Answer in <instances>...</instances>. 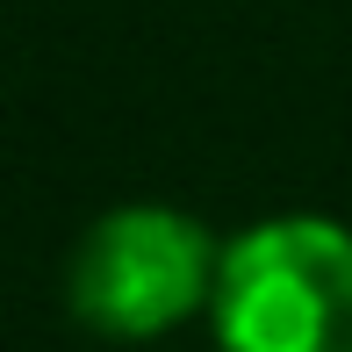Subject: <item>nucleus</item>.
<instances>
[{"instance_id": "1", "label": "nucleus", "mask_w": 352, "mask_h": 352, "mask_svg": "<svg viewBox=\"0 0 352 352\" xmlns=\"http://www.w3.org/2000/svg\"><path fill=\"white\" fill-rule=\"evenodd\" d=\"M209 324L223 352H352V230L266 216L223 245Z\"/></svg>"}, {"instance_id": "2", "label": "nucleus", "mask_w": 352, "mask_h": 352, "mask_svg": "<svg viewBox=\"0 0 352 352\" xmlns=\"http://www.w3.org/2000/svg\"><path fill=\"white\" fill-rule=\"evenodd\" d=\"M223 245L173 201H122L94 216L65 266V309L79 331L116 345H151L209 309Z\"/></svg>"}]
</instances>
